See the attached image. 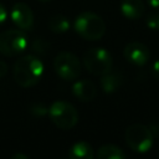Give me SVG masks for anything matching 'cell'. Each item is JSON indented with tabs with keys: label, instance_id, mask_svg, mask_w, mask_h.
I'll return each instance as SVG.
<instances>
[{
	"label": "cell",
	"instance_id": "6da1fadb",
	"mask_svg": "<svg viewBox=\"0 0 159 159\" xmlns=\"http://www.w3.org/2000/svg\"><path fill=\"white\" fill-rule=\"evenodd\" d=\"M12 75L15 82L20 87H32L40 82L43 75V63L35 55L22 56L15 62Z\"/></svg>",
	"mask_w": 159,
	"mask_h": 159
},
{
	"label": "cell",
	"instance_id": "603a6c76",
	"mask_svg": "<svg viewBox=\"0 0 159 159\" xmlns=\"http://www.w3.org/2000/svg\"><path fill=\"white\" fill-rule=\"evenodd\" d=\"M39 1H41V2H47V1H51V0H39Z\"/></svg>",
	"mask_w": 159,
	"mask_h": 159
},
{
	"label": "cell",
	"instance_id": "4fadbf2b",
	"mask_svg": "<svg viewBox=\"0 0 159 159\" xmlns=\"http://www.w3.org/2000/svg\"><path fill=\"white\" fill-rule=\"evenodd\" d=\"M68 157L72 159H92L94 157V153L89 143L77 142L70 148Z\"/></svg>",
	"mask_w": 159,
	"mask_h": 159
},
{
	"label": "cell",
	"instance_id": "2e32d148",
	"mask_svg": "<svg viewBox=\"0 0 159 159\" xmlns=\"http://www.w3.org/2000/svg\"><path fill=\"white\" fill-rule=\"evenodd\" d=\"M147 26L150 30L159 31V10H154L147 16Z\"/></svg>",
	"mask_w": 159,
	"mask_h": 159
},
{
	"label": "cell",
	"instance_id": "7c38bea8",
	"mask_svg": "<svg viewBox=\"0 0 159 159\" xmlns=\"http://www.w3.org/2000/svg\"><path fill=\"white\" fill-rule=\"evenodd\" d=\"M101 87L104 93H114L119 89V87L123 83V77L120 73L117 72H108L103 76H101Z\"/></svg>",
	"mask_w": 159,
	"mask_h": 159
},
{
	"label": "cell",
	"instance_id": "5b68a950",
	"mask_svg": "<svg viewBox=\"0 0 159 159\" xmlns=\"http://www.w3.org/2000/svg\"><path fill=\"white\" fill-rule=\"evenodd\" d=\"M127 145L135 153L148 152L154 142V134L152 129L144 124H132L124 133Z\"/></svg>",
	"mask_w": 159,
	"mask_h": 159
},
{
	"label": "cell",
	"instance_id": "8992f818",
	"mask_svg": "<svg viewBox=\"0 0 159 159\" xmlns=\"http://www.w3.org/2000/svg\"><path fill=\"white\" fill-rule=\"evenodd\" d=\"M29 46V37L24 30L11 29L0 34V53L7 57L17 56Z\"/></svg>",
	"mask_w": 159,
	"mask_h": 159
},
{
	"label": "cell",
	"instance_id": "ba28073f",
	"mask_svg": "<svg viewBox=\"0 0 159 159\" xmlns=\"http://www.w3.org/2000/svg\"><path fill=\"white\" fill-rule=\"evenodd\" d=\"M10 17L12 22L24 31H31L34 29V12L25 2H16L11 7Z\"/></svg>",
	"mask_w": 159,
	"mask_h": 159
},
{
	"label": "cell",
	"instance_id": "ffe728a7",
	"mask_svg": "<svg viewBox=\"0 0 159 159\" xmlns=\"http://www.w3.org/2000/svg\"><path fill=\"white\" fill-rule=\"evenodd\" d=\"M6 73H7V65H6V62L0 60V78H2Z\"/></svg>",
	"mask_w": 159,
	"mask_h": 159
},
{
	"label": "cell",
	"instance_id": "277c9868",
	"mask_svg": "<svg viewBox=\"0 0 159 159\" xmlns=\"http://www.w3.org/2000/svg\"><path fill=\"white\" fill-rule=\"evenodd\" d=\"M51 122L60 129H72L78 122V112L73 104L66 101H56L48 108Z\"/></svg>",
	"mask_w": 159,
	"mask_h": 159
},
{
	"label": "cell",
	"instance_id": "7402d4cb",
	"mask_svg": "<svg viewBox=\"0 0 159 159\" xmlns=\"http://www.w3.org/2000/svg\"><path fill=\"white\" fill-rule=\"evenodd\" d=\"M11 158H12V159H20V158H22V159H29V157H27V155H25V154H20V153H17V154L12 155Z\"/></svg>",
	"mask_w": 159,
	"mask_h": 159
},
{
	"label": "cell",
	"instance_id": "e0dca14e",
	"mask_svg": "<svg viewBox=\"0 0 159 159\" xmlns=\"http://www.w3.org/2000/svg\"><path fill=\"white\" fill-rule=\"evenodd\" d=\"M31 47H32V50H34L35 52L43 53V52L46 51V48L48 47V43H47L45 40H42V39H36V40H34V42L31 43Z\"/></svg>",
	"mask_w": 159,
	"mask_h": 159
},
{
	"label": "cell",
	"instance_id": "d6986e66",
	"mask_svg": "<svg viewBox=\"0 0 159 159\" xmlns=\"http://www.w3.org/2000/svg\"><path fill=\"white\" fill-rule=\"evenodd\" d=\"M6 19H7V11H6L5 6L2 4H0V25L4 24Z\"/></svg>",
	"mask_w": 159,
	"mask_h": 159
},
{
	"label": "cell",
	"instance_id": "9a60e30c",
	"mask_svg": "<svg viewBox=\"0 0 159 159\" xmlns=\"http://www.w3.org/2000/svg\"><path fill=\"white\" fill-rule=\"evenodd\" d=\"M70 20L63 15H53L48 20V27L53 34H65L70 30Z\"/></svg>",
	"mask_w": 159,
	"mask_h": 159
},
{
	"label": "cell",
	"instance_id": "5bb4252c",
	"mask_svg": "<svg viewBox=\"0 0 159 159\" xmlns=\"http://www.w3.org/2000/svg\"><path fill=\"white\" fill-rule=\"evenodd\" d=\"M96 157L99 159H124L125 153L114 144H104L99 147Z\"/></svg>",
	"mask_w": 159,
	"mask_h": 159
},
{
	"label": "cell",
	"instance_id": "ac0fdd59",
	"mask_svg": "<svg viewBox=\"0 0 159 159\" xmlns=\"http://www.w3.org/2000/svg\"><path fill=\"white\" fill-rule=\"evenodd\" d=\"M152 75L155 80L159 81V60H157L153 65H152Z\"/></svg>",
	"mask_w": 159,
	"mask_h": 159
},
{
	"label": "cell",
	"instance_id": "7a4b0ae2",
	"mask_svg": "<svg viewBox=\"0 0 159 159\" xmlns=\"http://www.w3.org/2000/svg\"><path fill=\"white\" fill-rule=\"evenodd\" d=\"M73 27L82 39L88 41L101 40L106 34V24L103 19L92 11L81 12L76 17Z\"/></svg>",
	"mask_w": 159,
	"mask_h": 159
},
{
	"label": "cell",
	"instance_id": "44dd1931",
	"mask_svg": "<svg viewBox=\"0 0 159 159\" xmlns=\"http://www.w3.org/2000/svg\"><path fill=\"white\" fill-rule=\"evenodd\" d=\"M147 2L152 9L159 10V0H147Z\"/></svg>",
	"mask_w": 159,
	"mask_h": 159
},
{
	"label": "cell",
	"instance_id": "30bf717a",
	"mask_svg": "<svg viewBox=\"0 0 159 159\" xmlns=\"http://www.w3.org/2000/svg\"><path fill=\"white\" fill-rule=\"evenodd\" d=\"M72 93L81 102H91L97 94V87L89 80H81L73 83Z\"/></svg>",
	"mask_w": 159,
	"mask_h": 159
},
{
	"label": "cell",
	"instance_id": "52a82bcc",
	"mask_svg": "<svg viewBox=\"0 0 159 159\" xmlns=\"http://www.w3.org/2000/svg\"><path fill=\"white\" fill-rule=\"evenodd\" d=\"M55 72L63 81H75L81 75V62L70 51H61L53 60Z\"/></svg>",
	"mask_w": 159,
	"mask_h": 159
},
{
	"label": "cell",
	"instance_id": "3957f363",
	"mask_svg": "<svg viewBox=\"0 0 159 159\" xmlns=\"http://www.w3.org/2000/svg\"><path fill=\"white\" fill-rule=\"evenodd\" d=\"M82 60L86 70L94 76H103L111 72L113 67L112 55L103 47H93L87 50Z\"/></svg>",
	"mask_w": 159,
	"mask_h": 159
},
{
	"label": "cell",
	"instance_id": "9c48e42d",
	"mask_svg": "<svg viewBox=\"0 0 159 159\" xmlns=\"http://www.w3.org/2000/svg\"><path fill=\"white\" fill-rule=\"evenodd\" d=\"M123 55L129 63L135 66H143L150 58L149 48L139 41H132L127 43L123 50Z\"/></svg>",
	"mask_w": 159,
	"mask_h": 159
},
{
	"label": "cell",
	"instance_id": "8fae6325",
	"mask_svg": "<svg viewBox=\"0 0 159 159\" xmlns=\"http://www.w3.org/2000/svg\"><path fill=\"white\" fill-rule=\"evenodd\" d=\"M144 2L143 0H122L120 11L124 17L129 20H137L144 14Z\"/></svg>",
	"mask_w": 159,
	"mask_h": 159
}]
</instances>
